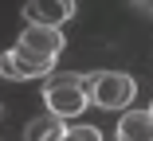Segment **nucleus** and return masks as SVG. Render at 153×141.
Wrapping results in <instances>:
<instances>
[{
	"label": "nucleus",
	"mask_w": 153,
	"mask_h": 141,
	"mask_svg": "<svg viewBox=\"0 0 153 141\" xmlns=\"http://www.w3.org/2000/svg\"><path fill=\"white\" fill-rule=\"evenodd\" d=\"M63 141H102V133H98L94 125H71Z\"/></svg>",
	"instance_id": "8"
},
{
	"label": "nucleus",
	"mask_w": 153,
	"mask_h": 141,
	"mask_svg": "<svg viewBox=\"0 0 153 141\" xmlns=\"http://www.w3.org/2000/svg\"><path fill=\"white\" fill-rule=\"evenodd\" d=\"M0 71H4V78H12V82H20V78H16V63H12V55H8V51L0 55Z\"/></svg>",
	"instance_id": "9"
},
{
	"label": "nucleus",
	"mask_w": 153,
	"mask_h": 141,
	"mask_svg": "<svg viewBox=\"0 0 153 141\" xmlns=\"http://www.w3.org/2000/svg\"><path fill=\"white\" fill-rule=\"evenodd\" d=\"M63 137H67L63 118L51 114V110H47L43 118H32V122L24 125V141H63Z\"/></svg>",
	"instance_id": "7"
},
{
	"label": "nucleus",
	"mask_w": 153,
	"mask_h": 141,
	"mask_svg": "<svg viewBox=\"0 0 153 141\" xmlns=\"http://www.w3.org/2000/svg\"><path fill=\"white\" fill-rule=\"evenodd\" d=\"M16 43H20V47H27V51H36V55H47V59H55V55L67 47L63 27H47V24H27L24 32H20V39H16Z\"/></svg>",
	"instance_id": "3"
},
{
	"label": "nucleus",
	"mask_w": 153,
	"mask_h": 141,
	"mask_svg": "<svg viewBox=\"0 0 153 141\" xmlns=\"http://www.w3.org/2000/svg\"><path fill=\"white\" fill-rule=\"evenodd\" d=\"M118 141H153V110H126L118 118Z\"/></svg>",
	"instance_id": "6"
},
{
	"label": "nucleus",
	"mask_w": 153,
	"mask_h": 141,
	"mask_svg": "<svg viewBox=\"0 0 153 141\" xmlns=\"http://www.w3.org/2000/svg\"><path fill=\"white\" fill-rule=\"evenodd\" d=\"M12 63H16V78H51L55 75V59H47V55H36V51H27V47H12Z\"/></svg>",
	"instance_id": "5"
},
{
	"label": "nucleus",
	"mask_w": 153,
	"mask_h": 141,
	"mask_svg": "<svg viewBox=\"0 0 153 141\" xmlns=\"http://www.w3.org/2000/svg\"><path fill=\"white\" fill-rule=\"evenodd\" d=\"M137 98V82L126 71H98L90 75V102L102 110H126Z\"/></svg>",
	"instance_id": "2"
},
{
	"label": "nucleus",
	"mask_w": 153,
	"mask_h": 141,
	"mask_svg": "<svg viewBox=\"0 0 153 141\" xmlns=\"http://www.w3.org/2000/svg\"><path fill=\"white\" fill-rule=\"evenodd\" d=\"M27 24H47V27H63L75 16V0H27L24 4Z\"/></svg>",
	"instance_id": "4"
},
{
	"label": "nucleus",
	"mask_w": 153,
	"mask_h": 141,
	"mask_svg": "<svg viewBox=\"0 0 153 141\" xmlns=\"http://www.w3.org/2000/svg\"><path fill=\"white\" fill-rule=\"evenodd\" d=\"M149 110H153V106H149Z\"/></svg>",
	"instance_id": "10"
},
{
	"label": "nucleus",
	"mask_w": 153,
	"mask_h": 141,
	"mask_svg": "<svg viewBox=\"0 0 153 141\" xmlns=\"http://www.w3.org/2000/svg\"><path fill=\"white\" fill-rule=\"evenodd\" d=\"M43 102L51 114L59 118H79L82 110L90 106V75H79V71H55L47 82H43Z\"/></svg>",
	"instance_id": "1"
}]
</instances>
